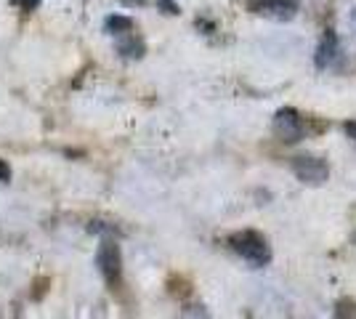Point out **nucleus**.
Returning <instances> with one entry per match:
<instances>
[{"instance_id": "f8f14e48", "label": "nucleus", "mask_w": 356, "mask_h": 319, "mask_svg": "<svg viewBox=\"0 0 356 319\" xmlns=\"http://www.w3.org/2000/svg\"><path fill=\"white\" fill-rule=\"evenodd\" d=\"M343 131H346V134H348L356 141V122H354V120H348V122L343 125Z\"/></svg>"}, {"instance_id": "4468645a", "label": "nucleus", "mask_w": 356, "mask_h": 319, "mask_svg": "<svg viewBox=\"0 0 356 319\" xmlns=\"http://www.w3.org/2000/svg\"><path fill=\"white\" fill-rule=\"evenodd\" d=\"M354 242H356V235H354Z\"/></svg>"}, {"instance_id": "f03ea898", "label": "nucleus", "mask_w": 356, "mask_h": 319, "mask_svg": "<svg viewBox=\"0 0 356 319\" xmlns=\"http://www.w3.org/2000/svg\"><path fill=\"white\" fill-rule=\"evenodd\" d=\"M290 168L295 173V179L306 186H322L330 179V165L322 157H311V154H301V157H292Z\"/></svg>"}, {"instance_id": "423d86ee", "label": "nucleus", "mask_w": 356, "mask_h": 319, "mask_svg": "<svg viewBox=\"0 0 356 319\" xmlns=\"http://www.w3.org/2000/svg\"><path fill=\"white\" fill-rule=\"evenodd\" d=\"M335 53H338V37L332 30H327L324 37L319 40V46H317V53H314V64L317 69H327L332 64V59H335Z\"/></svg>"}, {"instance_id": "9b49d317", "label": "nucleus", "mask_w": 356, "mask_h": 319, "mask_svg": "<svg viewBox=\"0 0 356 319\" xmlns=\"http://www.w3.org/2000/svg\"><path fill=\"white\" fill-rule=\"evenodd\" d=\"M11 181V168L6 160H0V184H8Z\"/></svg>"}, {"instance_id": "6e6552de", "label": "nucleus", "mask_w": 356, "mask_h": 319, "mask_svg": "<svg viewBox=\"0 0 356 319\" xmlns=\"http://www.w3.org/2000/svg\"><path fill=\"white\" fill-rule=\"evenodd\" d=\"M104 27H106V33L109 35H125V33H133V19L128 17H106L104 21Z\"/></svg>"}, {"instance_id": "0eeeda50", "label": "nucleus", "mask_w": 356, "mask_h": 319, "mask_svg": "<svg viewBox=\"0 0 356 319\" xmlns=\"http://www.w3.org/2000/svg\"><path fill=\"white\" fill-rule=\"evenodd\" d=\"M118 51L125 56V59H141V56H144V51H147V46H144V40L136 37L133 33H125V35H120Z\"/></svg>"}, {"instance_id": "7ed1b4c3", "label": "nucleus", "mask_w": 356, "mask_h": 319, "mask_svg": "<svg viewBox=\"0 0 356 319\" xmlns=\"http://www.w3.org/2000/svg\"><path fill=\"white\" fill-rule=\"evenodd\" d=\"M96 266L102 271L104 282L109 287L120 285V277H122V255H120V245L112 239H104L96 250Z\"/></svg>"}, {"instance_id": "39448f33", "label": "nucleus", "mask_w": 356, "mask_h": 319, "mask_svg": "<svg viewBox=\"0 0 356 319\" xmlns=\"http://www.w3.org/2000/svg\"><path fill=\"white\" fill-rule=\"evenodd\" d=\"M301 8L298 0H253V11L274 21H290Z\"/></svg>"}, {"instance_id": "20e7f679", "label": "nucleus", "mask_w": 356, "mask_h": 319, "mask_svg": "<svg viewBox=\"0 0 356 319\" xmlns=\"http://www.w3.org/2000/svg\"><path fill=\"white\" fill-rule=\"evenodd\" d=\"M274 134L279 136L285 144L301 141L306 136V125H303V120H301V115H298V109L282 107V109L274 115Z\"/></svg>"}, {"instance_id": "1a4fd4ad", "label": "nucleus", "mask_w": 356, "mask_h": 319, "mask_svg": "<svg viewBox=\"0 0 356 319\" xmlns=\"http://www.w3.org/2000/svg\"><path fill=\"white\" fill-rule=\"evenodd\" d=\"M338 319H348V317H356V301H351V298H340L338 303H335V311H332Z\"/></svg>"}, {"instance_id": "9d476101", "label": "nucleus", "mask_w": 356, "mask_h": 319, "mask_svg": "<svg viewBox=\"0 0 356 319\" xmlns=\"http://www.w3.org/2000/svg\"><path fill=\"white\" fill-rule=\"evenodd\" d=\"M157 8H160L162 14H168V17H178V14H181V8H178L176 0H157Z\"/></svg>"}, {"instance_id": "f257e3e1", "label": "nucleus", "mask_w": 356, "mask_h": 319, "mask_svg": "<svg viewBox=\"0 0 356 319\" xmlns=\"http://www.w3.org/2000/svg\"><path fill=\"white\" fill-rule=\"evenodd\" d=\"M229 245H232V250L242 255L247 264H253L255 269H261V266H266L269 261H272V248H269V242H266V237L253 232V229H245V232H237V235L229 237Z\"/></svg>"}, {"instance_id": "ddd939ff", "label": "nucleus", "mask_w": 356, "mask_h": 319, "mask_svg": "<svg viewBox=\"0 0 356 319\" xmlns=\"http://www.w3.org/2000/svg\"><path fill=\"white\" fill-rule=\"evenodd\" d=\"M21 6H24V11H35L40 6V0H21Z\"/></svg>"}]
</instances>
